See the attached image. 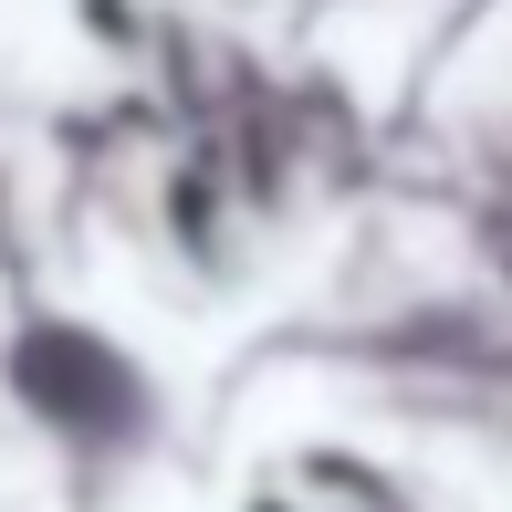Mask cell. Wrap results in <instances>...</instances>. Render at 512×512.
Instances as JSON below:
<instances>
[{"label": "cell", "mask_w": 512, "mask_h": 512, "mask_svg": "<svg viewBox=\"0 0 512 512\" xmlns=\"http://www.w3.org/2000/svg\"><path fill=\"white\" fill-rule=\"evenodd\" d=\"M0 398L74 471H115V460L157 450V429H168V398H157L147 356L115 345L84 314H53V304H21V324L0 335Z\"/></svg>", "instance_id": "1"}, {"label": "cell", "mask_w": 512, "mask_h": 512, "mask_svg": "<svg viewBox=\"0 0 512 512\" xmlns=\"http://www.w3.org/2000/svg\"><path fill=\"white\" fill-rule=\"evenodd\" d=\"M502 450H512V408H502Z\"/></svg>", "instance_id": "7"}, {"label": "cell", "mask_w": 512, "mask_h": 512, "mask_svg": "<svg viewBox=\"0 0 512 512\" xmlns=\"http://www.w3.org/2000/svg\"><path fill=\"white\" fill-rule=\"evenodd\" d=\"M283 481H293L304 502H324V512H429L408 471L345 450V439H293V450H283Z\"/></svg>", "instance_id": "3"}, {"label": "cell", "mask_w": 512, "mask_h": 512, "mask_svg": "<svg viewBox=\"0 0 512 512\" xmlns=\"http://www.w3.org/2000/svg\"><path fill=\"white\" fill-rule=\"evenodd\" d=\"M0 283L32 304L42 293V230H32V199H21V168L0 157Z\"/></svg>", "instance_id": "5"}, {"label": "cell", "mask_w": 512, "mask_h": 512, "mask_svg": "<svg viewBox=\"0 0 512 512\" xmlns=\"http://www.w3.org/2000/svg\"><path fill=\"white\" fill-rule=\"evenodd\" d=\"M241 512H324V502H304V492H293L283 471H262V481H251V492H241Z\"/></svg>", "instance_id": "6"}, {"label": "cell", "mask_w": 512, "mask_h": 512, "mask_svg": "<svg viewBox=\"0 0 512 512\" xmlns=\"http://www.w3.org/2000/svg\"><path fill=\"white\" fill-rule=\"evenodd\" d=\"M157 241H168V262L189 272L199 293H230L251 272V220H241V199H230V168H220V136L189 126V136H168L157 147Z\"/></svg>", "instance_id": "2"}, {"label": "cell", "mask_w": 512, "mask_h": 512, "mask_svg": "<svg viewBox=\"0 0 512 512\" xmlns=\"http://www.w3.org/2000/svg\"><path fill=\"white\" fill-rule=\"evenodd\" d=\"M63 21H74V42L115 74H157V63L178 53V21L168 0H63Z\"/></svg>", "instance_id": "4"}]
</instances>
